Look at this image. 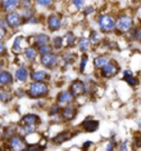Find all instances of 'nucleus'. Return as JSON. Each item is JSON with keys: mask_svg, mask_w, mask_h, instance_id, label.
Returning a JSON list of instances; mask_svg holds the SVG:
<instances>
[{"mask_svg": "<svg viewBox=\"0 0 141 151\" xmlns=\"http://www.w3.org/2000/svg\"><path fill=\"white\" fill-rule=\"evenodd\" d=\"M47 85L43 81H35L33 84L30 85L28 88V96L32 98H40V97H45L47 94Z\"/></svg>", "mask_w": 141, "mask_h": 151, "instance_id": "nucleus-1", "label": "nucleus"}, {"mask_svg": "<svg viewBox=\"0 0 141 151\" xmlns=\"http://www.w3.org/2000/svg\"><path fill=\"white\" fill-rule=\"evenodd\" d=\"M98 23H99V27H100V30L103 32H112V31H114V29H115L114 19L108 14H101L99 17Z\"/></svg>", "mask_w": 141, "mask_h": 151, "instance_id": "nucleus-2", "label": "nucleus"}, {"mask_svg": "<svg viewBox=\"0 0 141 151\" xmlns=\"http://www.w3.org/2000/svg\"><path fill=\"white\" fill-rule=\"evenodd\" d=\"M133 19L130 16H119L115 22V27L121 32H128L132 29Z\"/></svg>", "mask_w": 141, "mask_h": 151, "instance_id": "nucleus-3", "label": "nucleus"}, {"mask_svg": "<svg viewBox=\"0 0 141 151\" xmlns=\"http://www.w3.org/2000/svg\"><path fill=\"white\" fill-rule=\"evenodd\" d=\"M23 17L19 14V13H17L14 11L12 12H8L5 16V22L6 25H8L9 27H12V29H17V27H19L21 25H22L23 22Z\"/></svg>", "mask_w": 141, "mask_h": 151, "instance_id": "nucleus-4", "label": "nucleus"}, {"mask_svg": "<svg viewBox=\"0 0 141 151\" xmlns=\"http://www.w3.org/2000/svg\"><path fill=\"white\" fill-rule=\"evenodd\" d=\"M41 63L47 68H53V67H55L58 63V57L51 52L43 54V56H41Z\"/></svg>", "mask_w": 141, "mask_h": 151, "instance_id": "nucleus-5", "label": "nucleus"}, {"mask_svg": "<svg viewBox=\"0 0 141 151\" xmlns=\"http://www.w3.org/2000/svg\"><path fill=\"white\" fill-rule=\"evenodd\" d=\"M9 145H10V149L13 150H25L26 146H25V141H23L22 137L19 136H12L9 137Z\"/></svg>", "mask_w": 141, "mask_h": 151, "instance_id": "nucleus-6", "label": "nucleus"}, {"mask_svg": "<svg viewBox=\"0 0 141 151\" xmlns=\"http://www.w3.org/2000/svg\"><path fill=\"white\" fill-rule=\"evenodd\" d=\"M101 68H103L101 75L104 78H112V76H114V75L118 73V67H117V65L112 63V62H108L106 65H104Z\"/></svg>", "mask_w": 141, "mask_h": 151, "instance_id": "nucleus-7", "label": "nucleus"}, {"mask_svg": "<svg viewBox=\"0 0 141 151\" xmlns=\"http://www.w3.org/2000/svg\"><path fill=\"white\" fill-rule=\"evenodd\" d=\"M85 84H84V81H81V80H76L72 83L71 85V88H69V92H71V94L73 96V97H77V96H81L82 93L85 92Z\"/></svg>", "mask_w": 141, "mask_h": 151, "instance_id": "nucleus-8", "label": "nucleus"}, {"mask_svg": "<svg viewBox=\"0 0 141 151\" xmlns=\"http://www.w3.org/2000/svg\"><path fill=\"white\" fill-rule=\"evenodd\" d=\"M60 115H62V119L63 120L69 122V120H72L76 115H77V110H76L73 106H66V107L62 110Z\"/></svg>", "mask_w": 141, "mask_h": 151, "instance_id": "nucleus-9", "label": "nucleus"}, {"mask_svg": "<svg viewBox=\"0 0 141 151\" xmlns=\"http://www.w3.org/2000/svg\"><path fill=\"white\" fill-rule=\"evenodd\" d=\"M19 3H21V0H1L0 4H1L3 11L8 13V12L14 11L17 6L19 5Z\"/></svg>", "mask_w": 141, "mask_h": 151, "instance_id": "nucleus-10", "label": "nucleus"}, {"mask_svg": "<svg viewBox=\"0 0 141 151\" xmlns=\"http://www.w3.org/2000/svg\"><path fill=\"white\" fill-rule=\"evenodd\" d=\"M60 18L57 14H51L47 18V26H49L50 31H58L60 29Z\"/></svg>", "mask_w": 141, "mask_h": 151, "instance_id": "nucleus-11", "label": "nucleus"}, {"mask_svg": "<svg viewBox=\"0 0 141 151\" xmlns=\"http://www.w3.org/2000/svg\"><path fill=\"white\" fill-rule=\"evenodd\" d=\"M57 101H58V105L59 106H66L68 104H71L72 101H73V96L71 94V92H60L59 94H58V98H57Z\"/></svg>", "mask_w": 141, "mask_h": 151, "instance_id": "nucleus-12", "label": "nucleus"}, {"mask_svg": "<svg viewBox=\"0 0 141 151\" xmlns=\"http://www.w3.org/2000/svg\"><path fill=\"white\" fill-rule=\"evenodd\" d=\"M82 128H84L85 132H94L99 128V123L96 122V120H91V119H87L85 120L84 123H82Z\"/></svg>", "mask_w": 141, "mask_h": 151, "instance_id": "nucleus-13", "label": "nucleus"}, {"mask_svg": "<svg viewBox=\"0 0 141 151\" xmlns=\"http://www.w3.org/2000/svg\"><path fill=\"white\" fill-rule=\"evenodd\" d=\"M22 123L23 124H33V125H36V124H39L40 123V118L37 115H35V114H27V115H25L22 118Z\"/></svg>", "mask_w": 141, "mask_h": 151, "instance_id": "nucleus-14", "label": "nucleus"}, {"mask_svg": "<svg viewBox=\"0 0 141 151\" xmlns=\"http://www.w3.org/2000/svg\"><path fill=\"white\" fill-rule=\"evenodd\" d=\"M16 79L18 81H27V79H28V71H27V68L25 66H21L16 71Z\"/></svg>", "mask_w": 141, "mask_h": 151, "instance_id": "nucleus-15", "label": "nucleus"}, {"mask_svg": "<svg viewBox=\"0 0 141 151\" xmlns=\"http://www.w3.org/2000/svg\"><path fill=\"white\" fill-rule=\"evenodd\" d=\"M13 81V76L12 74L8 71H1L0 73V85H9Z\"/></svg>", "mask_w": 141, "mask_h": 151, "instance_id": "nucleus-16", "label": "nucleus"}, {"mask_svg": "<svg viewBox=\"0 0 141 151\" xmlns=\"http://www.w3.org/2000/svg\"><path fill=\"white\" fill-rule=\"evenodd\" d=\"M123 78H125V80H126L130 85H132V87L137 84V80H136V78H135V75H133L132 71L125 70V71H123Z\"/></svg>", "mask_w": 141, "mask_h": 151, "instance_id": "nucleus-17", "label": "nucleus"}, {"mask_svg": "<svg viewBox=\"0 0 141 151\" xmlns=\"http://www.w3.org/2000/svg\"><path fill=\"white\" fill-rule=\"evenodd\" d=\"M36 130V125L33 124H25V127H22V128H19V133L22 134V137H26L31 134V133H33Z\"/></svg>", "mask_w": 141, "mask_h": 151, "instance_id": "nucleus-18", "label": "nucleus"}, {"mask_svg": "<svg viewBox=\"0 0 141 151\" xmlns=\"http://www.w3.org/2000/svg\"><path fill=\"white\" fill-rule=\"evenodd\" d=\"M31 76H32V79L35 81H43V80H45V79L47 78V75H46V73L44 70H37V71H33Z\"/></svg>", "mask_w": 141, "mask_h": 151, "instance_id": "nucleus-19", "label": "nucleus"}, {"mask_svg": "<svg viewBox=\"0 0 141 151\" xmlns=\"http://www.w3.org/2000/svg\"><path fill=\"white\" fill-rule=\"evenodd\" d=\"M35 44L37 47L45 45V44H49V36L44 35V34H40V35H36L35 37Z\"/></svg>", "mask_w": 141, "mask_h": 151, "instance_id": "nucleus-20", "label": "nucleus"}, {"mask_svg": "<svg viewBox=\"0 0 141 151\" xmlns=\"http://www.w3.org/2000/svg\"><path fill=\"white\" fill-rule=\"evenodd\" d=\"M71 137H72V133H69L68 130H66V132H63V133H59V134L54 138V142L55 143H62V142H64V141L69 139Z\"/></svg>", "mask_w": 141, "mask_h": 151, "instance_id": "nucleus-21", "label": "nucleus"}, {"mask_svg": "<svg viewBox=\"0 0 141 151\" xmlns=\"http://www.w3.org/2000/svg\"><path fill=\"white\" fill-rule=\"evenodd\" d=\"M23 42V36L21 35V36H17L16 37V40H14V44H13V52H14L16 54H18L21 53V49H22V47H21V44H22Z\"/></svg>", "mask_w": 141, "mask_h": 151, "instance_id": "nucleus-22", "label": "nucleus"}, {"mask_svg": "<svg viewBox=\"0 0 141 151\" xmlns=\"http://www.w3.org/2000/svg\"><path fill=\"white\" fill-rule=\"evenodd\" d=\"M109 62V58L108 57H105V56H100V57H98V58H95V61H94V63H95V66L96 67H103L104 65H106Z\"/></svg>", "mask_w": 141, "mask_h": 151, "instance_id": "nucleus-23", "label": "nucleus"}, {"mask_svg": "<svg viewBox=\"0 0 141 151\" xmlns=\"http://www.w3.org/2000/svg\"><path fill=\"white\" fill-rule=\"evenodd\" d=\"M25 54H26V58L28 61H33L36 58V50L33 49V48H31V47L26 48V49H25Z\"/></svg>", "mask_w": 141, "mask_h": 151, "instance_id": "nucleus-24", "label": "nucleus"}, {"mask_svg": "<svg viewBox=\"0 0 141 151\" xmlns=\"http://www.w3.org/2000/svg\"><path fill=\"white\" fill-rule=\"evenodd\" d=\"M10 98H12V93L8 91H0V99H1L3 102H8L10 101Z\"/></svg>", "mask_w": 141, "mask_h": 151, "instance_id": "nucleus-25", "label": "nucleus"}, {"mask_svg": "<svg viewBox=\"0 0 141 151\" xmlns=\"http://www.w3.org/2000/svg\"><path fill=\"white\" fill-rule=\"evenodd\" d=\"M89 40L87 39H81L80 40V43H78V48H80V50H82V52H86V50L89 49Z\"/></svg>", "mask_w": 141, "mask_h": 151, "instance_id": "nucleus-26", "label": "nucleus"}, {"mask_svg": "<svg viewBox=\"0 0 141 151\" xmlns=\"http://www.w3.org/2000/svg\"><path fill=\"white\" fill-rule=\"evenodd\" d=\"M66 39H67V45L68 47H72L76 43V37H74V35L72 32H67Z\"/></svg>", "mask_w": 141, "mask_h": 151, "instance_id": "nucleus-27", "label": "nucleus"}, {"mask_svg": "<svg viewBox=\"0 0 141 151\" xmlns=\"http://www.w3.org/2000/svg\"><path fill=\"white\" fill-rule=\"evenodd\" d=\"M62 44H63V37L60 36H57L53 39V45L57 48V49H59V48H62Z\"/></svg>", "mask_w": 141, "mask_h": 151, "instance_id": "nucleus-28", "label": "nucleus"}, {"mask_svg": "<svg viewBox=\"0 0 141 151\" xmlns=\"http://www.w3.org/2000/svg\"><path fill=\"white\" fill-rule=\"evenodd\" d=\"M19 4L22 5V9H32V1L31 0H21Z\"/></svg>", "mask_w": 141, "mask_h": 151, "instance_id": "nucleus-29", "label": "nucleus"}, {"mask_svg": "<svg viewBox=\"0 0 141 151\" xmlns=\"http://www.w3.org/2000/svg\"><path fill=\"white\" fill-rule=\"evenodd\" d=\"M49 52H51V48L47 45V44H45V45H41V47H39V53L43 56V54H46V53H49Z\"/></svg>", "mask_w": 141, "mask_h": 151, "instance_id": "nucleus-30", "label": "nucleus"}, {"mask_svg": "<svg viewBox=\"0 0 141 151\" xmlns=\"http://www.w3.org/2000/svg\"><path fill=\"white\" fill-rule=\"evenodd\" d=\"M36 4L39 6H50L53 4V0H36Z\"/></svg>", "mask_w": 141, "mask_h": 151, "instance_id": "nucleus-31", "label": "nucleus"}, {"mask_svg": "<svg viewBox=\"0 0 141 151\" xmlns=\"http://www.w3.org/2000/svg\"><path fill=\"white\" fill-rule=\"evenodd\" d=\"M98 34H96L95 31H92L90 34V40H89V43H91V44H95V43H98Z\"/></svg>", "mask_w": 141, "mask_h": 151, "instance_id": "nucleus-32", "label": "nucleus"}, {"mask_svg": "<svg viewBox=\"0 0 141 151\" xmlns=\"http://www.w3.org/2000/svg\"><path fill=\"white\" fill-rule=\"evenodd\" d=\"M72 3L77 6V9H82L85 5V0H72Z\"/></svg>", "mask_w": 141, "mask_h": 151, "instance_id": "nucleus-33", "label": "nucleus"}, {"mask_svg": "<svg viewBox=\"0 0 141 151\" xmlns=\"http://www.w3.org/2000/svg\"><path fill=\"white\" fill-rule=\"evenodd\" d=\"M86 63H87V56H84V57H82V61H81V66H80L81 73H84V70L86 67Z\"/></svg>", "mask_w": 141, "mask_h": 151, "instance_id": "nucleus-34", "label": "nucleus"}, {"mask_svg": "<svg viewBox=\"0 0 141 151\" xmlns=\"http://www.w3.org/2000/svg\"><path fill=\"white\" fill-rule=\"evenodd\" d=\"M13 133H14V129L13 128H8V129H5V133L4 134H3V137H12L13 136Z\"/></svg>", "mask_w": 141, "mask_h": 151, "instance_id": "nucleus-35", "label": "nucleus"}, {"mask_svg": "<svg viewBox=\"0 0 141 151\" xmlns=\"http://www.w3.org/2000/svg\"><path fill=\"white\" fill-rule=\"evenodd\" d=\"M58 111H59V105H54L50 110V115H57Z\"/></svg>", "mask_w": 141, "mask_h": 151, "instance_id": "nucleus-36", "label": "nucleus"}, {"mask_svg": "<svg viewBox=\"0 0 141 151\" xmlns=\"http://www.w3.org/2000/svg\"><path fill=\"white\" fill-rule=\"evenodd\" d=\"M74 56L73 54H68V56H64V60H66V62L67 63H72V62H74Z\"/></svg>", "mask_w": 141, "mask_h": 151, "instance_id": "nucleus-37", "label": "nucleus"}, {"mask_svg": "<svg viewBox=\"0 0 141 151\" xmlns=\"http://www.w3.org/2000/svg\"><path fill=\"white\" fill-rule=\"evenodd\" d=\"M6 49H5V45L1 43V40H0V56H3V54H5Z\"/></svg>", "mask_w": 141, "mask_h": 151, "instance_id": "nucleus-38", "label": "nucleus"}, {"mask_svg": "<svg viewBox=\"0 0 141 151\" xmlns=\"http://www.w3.org/2000/svg\"><path fill=\"white\" fill-rule=\"evenodd\" d=\"M4 36H5V30L0 27V40H1V39H4Z\"/></svg>", "mask_w": 141, "mask_h": 151, "instance_id": "nucleus-39", "label": "nucleus"}, {"mask_svg": "<svg viewBox=\"0 0 141 151\" xmlns=\"http://www.w3.org/2000/svg\"><path fill=\"white\" fill-rule=\"evenodd\" d=\"M92 12H94V8H92V6H89V8L85 11V14H90Z\"/></svg>", "mask_w": 141, "mask_h": 151, "instance_id": "nucleus-40", "label": "nucleus"}, {"mask_svg": "<svg viewBox=\"0 0 141 151\" xmlns=\"http://www.w3.org/2000/svg\"><path fill=\"white\" fill-rule=\"evenodd\" d=\"M121 150H128V146H127V143H126V141L125 142H122V145H121V147H119Z\"/></svg>", "mask_w": 141, "mask_h": 151, "instance_id": "nucleus-41", "label": "nucleus"}, {"mask_svg": "<svg viewBox=\"0 0 141 151\" xmlns=\"http://www.w3.org/2000/svg\"><path fill=\"white\" fill-rule=\"evenodd\" d=\"M6 26H8V25H6V22H5V21H3V19H0V27L5 30V27H6Z\"/></svg>", "mask_w": 141, "mask_h": 151, "instance_id": "nucleus-42", "label": "nucleus"}, {"mask_svg": "<svg viewBox=\"0 0 141 151\" xmlns=\"http://www.w3.org/2000/svg\"><path fill=\"white\" fill-rule=\"evenodd\" d=\"M90 145H91V142H90V141H87V143H86V145L84 146V149H87V147L90 146Z\"/></svg>", "mask_w": 141, "mask_h": 151, "instance_id": "nucleus-43", "label": "nucleus"}, {"mask_svg": "<svg viewBox=\"0 0 141 151\" xmlns=\"http://www.w3.org/2000/svg\"><path fill=\"white\" fill-rule=\"evenodd\" d=\"M0 132H1V125H0Z\"/></svg>", "mask_w": 141, "mask_h": 151, "instance_id": "nucleus-44", "label": "nucleus"}, {"mask_svg": "<svg viewBox=\"0 0 141 151\" xmlns=\"http://www.w3.org/2000/svg\"><path fill=\"white\" fill-rule=\"evenodd\" d=\"M0 1H1V0H0Z\"/></svg>", "mask_w": 141, "mask_h": 151, "instance_id": "nucleus-45", "label": "nucleus"}]
</instances>
